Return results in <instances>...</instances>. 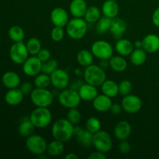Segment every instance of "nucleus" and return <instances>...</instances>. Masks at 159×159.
<instances>
[{
	"instance_id": "0eeeda50",
	"label": "nucleus",
	"mask_w": 159,
	"mask_h": 159,
	"mask_svg": "<svg viewBox=\"0 0 159 159\" xmlns=\"http://www.w3.org/2000/svg\"><path fill=\"white\" fill-rule=\"evenodd\" d=\"M91 52L99 60H110L113 57V48L107 40H96L91 46Z\"/></svg>"
},
{
	"instance_id": "49530a36",
	"label": "nucleus",
	"mask_w": 159,
	"mask_h": 159,
	"mask_svg": "<svg viewBox=\"0 0 159 159\" xmlns=\"http://www.w3.org/2000/svg\"><path fill=\"white\" fill-rule=\"evenodd\" d=\"M123 110L122 106L121 104L118 103H113L111 105V107L110 109V111L112 114L113 115H119Z\"/></svg>"
},
{
	"instance_id": "bb28decb",
	"label": "nucleus",
	"mask_w": 159,
	"mask_h": 159,
	"mask_svg": "<svg viewBox=\"0 0 159 159\" xmlns=\"http://www.w3.org/2000/svg\"><path fill=\"white\" fill-rule=\"evenodd\" d=\"M109 62L111 69L116 72H124L127 68V61L124 56H113L109 60Z\"/></svg>"
},
{
	"instance_id": "4468645a",
	"label": "nucleus",
	"mask_w": 159,
	"mask_h": 159,
	"mask_svg": "<svg viewBox=\"0 0 159 159\" xmlns=\"http://www.w3.org/2000/svg\"><path fill=\"white\" fill-rule=\"evenodd\" d=\"M74 137L76 141L84 148H89L93 146V134L82 127H75Z\"/></svg>"
},
{
	"instance_id": "c03bdc74",
	"label": "nucleus",
	"mask_w": 159,
	"mask_h": 159,
	"mask_svg": "<svg viewBox=\"0 0 159 159\" xmlns=\"http://www.w3.org/2000/svg\"><path fill=\"white\" fill-rule=\"evenodd\" d=\"M20 89L21 90L22 93L24 95H28L30 94L31 92L34 89V88H33L32 83H30L29 82H24L20 84Z\"/></svg>"
},
{
	"instance_id": "39448f33",
	"label": "nucleus",
	"mask_w": 159,
	"mask_h": 159,
	"mask_svg": "<svg viewBox=\"0 0 159 159\" xmlns=\"http://www.w3.org/2000/svg\"><path fill=\"white\" fill-rule=\"evenodd\" d=\"M30 95L31 102L36 107H49L54 102V96L48 89L35 88Z\"/></svg>"
},
{
	"instance_id": "6e6552de",
	"label": "nucleus",
	"mask_w": 159,
	"mask_h": 159,
	"mask_svg": "<svg viewBox=\"0 0 159 159\" xmlns=\"http://www.w3.org/2000/svg\"><path fill=\"white\" fill-rule=\"evenodd\" d=\"M26 147L31 154L37 156L41 154L46 153L48 143L46 139L41 135L33 134L26 138Z\"/></svg>"
},
{
	"instance_id": "e433bc0d",
	"label": "nucleus",
	"mask_w": 159,
	"mask_h": 159,
	"mask_svg": "<svg viewBox=\"0 0 159 159\" xmlns=\"http://www.w3.org/2000/svg\"><path fill=\"white\" fill-rule=\"evenodd\" d=\"M101 127H102V124H101L100 120L96 117L92 116L89 118L85 122V129L93 134L101 130Z\"/></svg>"
},
{
	"instance_id": "6ab92c4d",
	"label": "nucleus",
	"mask_w": 159,
	"mask_h": 159,
	"mask_svg": "<svg viewBox=\"0 0 159 159\" xmlns=\"http://www.w3.org/2000/svg\"><path fill=\"white\" fill-rule=\"evenodd\" d=\"M78 92H79L81 99L86 102L93 101L95 98L99 95L97 87L89 83H84Z\"/></svg>"
},
{
	"instance_id": "423d86ee",
	"label": "nucleus",
	"mask_w": 159,
	"mask_h": 159,
	"mask_svg": "<svg viewBox=\"0 0 159 159\" xmlns=\"http://www.w3.org/2000/svg\"><path fill=\"white\" fill-rule=\"evenodd\" d=\"M81 101L79 92L71 88L63 89L58 96L59 103L67 109L77 108L80 105Z\"/></svg>"
},
{
	"instance_id": "9b49d317",
	"label": "nucleus",
	"mask_w": 159,
	"mask_h": 159,
	"mask_svg": "<svg viewBox=\"0 0 159 159\" xmlns=\"http://www.w3.org/2000/svg\"><path fill=\"white\" fill-rule=\"evenodd\" d=\"M121 106L126 113L134 114L138 113L142 108V100L136 95L128 94L122 99Z\"/></svg>"
},
{
	"instance_id": "f03ea898",
	"label": "nucleus",
	"mask_w": 159,
	"mask_h": 159,
	"mask_svg": "<svg viewBox=\"0 0 159 159\" xmlns=\"http://www.w3.org/2000/svg\"><path fill=\"white\" fill-rule=\"evenodd\" d=\"M83 78L86 83L98 87L105 82L107 79V74L105 70L99 65L92 64L85 67L83 71Z\"/></svg>"
},
{
	"instance_id": "a18cd8bd",
	"label": "nucleus",
	"mask_w": 159,
	"mask_h": 159,
	"mask_svg": "<svg viewBox=\"0 0 159 159\" xmlns=\"http://www.w3.org/2000/svg\"><path fill=\"white\" fill-rule=\"evenodd\" d=\"M107 157L105 153L97 150L90 154L88 157L89 159H107Z\"/></svg>"
},
{
	"instance_id": "c756f323",
	"label": "nucleus",
	"mask_w": 159,
	"mask_h": 159,
	"mask_svg": "<svg viewBox=\"0 0 159 159\" xmlns=\"http://www.w3.org/2000/svg\"><path fill=\"white\" fill-rule=\"evenodd\" d=\"M76 60H77L78 64L80 66L85 67H85L93 64V60H94V56H93L91 51L83 49L81 50V51H79L77 53Z\"/></svg>"
},
{
	"instance_id": "a878e982",
	"label": "nucleus",
	"mask_w": 159,
	"mask_h": 159,
	"mask_svg": "<svg viewBox=\"0 0 159 159\" xmlns=\"http://www.w3.org/2000/svg\"><path fill=\"white\" fill-rule=\"evenodd\" d=\"M100 87L102 94L110 98L116 97L119 94V85L113 80L106 79Z\"/></svg>"
},
{
	"instance_id": "aec40b11",
	"label": "nucleus",
	"mask_w": 159,
	"mask_h": 159,
	"mask_svg": "<svg viewBox=\"0 0 159 159\" xmlns=\"http://www.w3.org/2000/svg\"><path fill=\"white\" fill-rule=\"evenodd\" d=\"M127 30V23L119 17H115L112 20L111 27L110 29V32L113 34V37L116 40L122 38V36Z\"/></svg>"
},
{
	"instance_id": "7ed1b4c3",
	"label": "nucleus",
	"mask_w": 159,
	"mask_h": 159,
	"mask_svg": "<svg viewBox=\"0 0 159 159\" xmlns=\"http://www.w3.org/2000/svg\"><path fill=\"white\" fill-rule=\"evenodd\" d=\"M87 23L84 18L73 17L66 25L67 34L72 40H81L86 35L88 30Z\"/></svg>"
},
{
	"instance_id": "37998d69",
	"label": "nucleus",
	"mask_w": 159,
	"mask_h": 159,
	"mask_svg": "<svg viewBox=\"0 0 159 159\" xmlns=\"http://www.w3.org/2000/svg\"><path fill=\"white\" fill-rule=\"evenodd\" d=\"M37 56L42 62H44L48 61L49 59H51V51H50L49 50L45 49V48H41V50L39 51V53L37 54Z\"/></svg>"
},
{
	"instance_id": "6e6d98bb",
	"label": "nucleus",
	"mask_w": 159,
	"mask_h": 159,
	"mask_svg": "<svg viewBox=\"0 0 159 159\" xmlns=\"http://www.w3.org/2000/svg\"><path fill=\"white\" fill-rule=\"evenodd\" d=\"M111 1H116V0H111Z\"/></svg>"
},
{
	"instance_id": "3c124183",
	"label": "nucleus",
	"mask_w": 159,
	"mask_h": 159,
	"mask_svg": "<svg viewBox=\"0 0 159 159\" xmlns=\"http://www.w3.org/2000/svg\"><path fill=\"white\" fill-rule=\"evenodd\" d=\"M78 158H79L78 155L75 153H72V152L67 154L65 156V159H78Z\"/></svg>"
},
{
	"instance_id": "cd10ccee",
	"label": "nucleus",
	"mask_w": 159,
	"mask_h": 159,
	"mask_svg": "<svg viewBox=\"0 0 159 159\" xmlns=\"http://www.w3.org/2000/svg\"><path fill=\"white\" fill-rule=\"evenodd\" d=\"M148 53L143 48H135L130 55V62L134 66H141L144 65L147 60Z\"/></svg>"
},
{
	"instance_id": "20e7f679",
	"label": "nucleus",
	"mask_w": 159,
	"mask_h": 159,
	"mask_svg": "<svg viewBox=\"0 0 159 159\" xmlns=\"http://www.w3.org/2000/svg\"><path fill=\"white\" fill-rule=\"evenodd\" d=\"M30 119L36 128H45L52 121V113L48 107H36L31 113Z\"/></svg>"
},
{
	"instance_id": "09e8293b",
	"label": "nucleus",
	"mask_w": 159,
	"mask_h": 159,
	"mask_svg": "<svg viewBox=\"0 0 159 159\" xmlns=\"http://www.w3.org/2000/svg\"><path fill=\"white\" fill-rule=\"evenodd\" d=\"M83 84L84 83L81 80H76V81H75L74 82H72V83H71V85L70 86V88L79 91V89H80V87L82 86Z\"/></svg>"
},
{
	"instance_id": "b1692460",
	"label": "nucleus",
	"mask_w": 159,
	"mask_h": 159,
	"mask_svg": "<svg viewBox=\"0 0 159 159\" xmlns=\"http://www.w3.org/2000/svg\"><path fill=\"white\" fill-rule=\"evenodd\" d=\"M24 94L18 88L11 89L5 95V102L9 106H18L23 102Z\"/></svg>"
},
{
	"instance_id": "ddd939ff",
	"label": "nucleus",
	"mask_w": 159,
	"mask_h": 159,
	"mask_svg": "<svg viewBox=\"0 0 159 159\" xmlns=\"http://www.w3.org/2000/svg\"><path fill=\"white\" fill-rule=\"evenodd\" d=\"M51 85L57 89L63 90L70 84V76L65 70L57 68L51 75Z\"/></svg>"
},
{
	"instance_id": "f257e3e1",
	"label": "nucleus",
	"mask_w": 159,
	"mask_h": 159,
	"mask_svg": "<svg viewBox=\"0 0 159 159\" xmlns=\"http://www.w3.org/2000/svg\"><path fill=\"white\" fill-rule=\"evenodd\" d=\"M74 125L68 119H58L53 124L51 134L56 140L66 143L74 137Z\"/></svg>"
},
{
	"instance_id": "5fc2aeb1",
	"label": "nucleus",
	"mask_w": 159,
	"mask_h": 159,
	"mask_svg": "<svg viewBox=\"0 0 159 159\" xmlns=\"http://www.w3.org/2000/svg\"><path fill=\"white\" fill-rule=\"evenodd\" d=\"M75 71H76L75 73V74L76 75H82V71H81L80 69H75Z\"/></svg>"
},
{
	"instance_id": "ea45409f",
	"label": "nucleus",
	"mask_w": 159,
	"mask_h": 159,
	"mask_svg": "<svg viewBox=\"0 0 159 159\" xmlns=\"http://www.w3.org/2000/svg\"><path fill=\"white\" fill-rule=\"evenodd\" d=\"M118 85H119V94H120L121 96H125L127 95L130 94L132 91V88H133L131 82H130L127 79H125V80L121 81L118 84Z\"/></svg>"
},
{
	"instance_id": "a211bd4d",
	"label": "nucleus",
	"mask_w": 159,
	"mask_h": 159,
	"mask_svg": "<svg viewBox=\"0 0 159 159\" xmlns=\"http://www.w3.org/2000/svg\"><path fill=\"white\" fill-rule=\"evenodd\" d=\"M112 104H113L112 98L104 94L98 95L93 101V108L99 113H105V112L110 111Z\"/></svg>"
},
{
	"instance_id": "de8ad7c7",
	"label": "nucleus",
	"mask_w": 159,
	"mask_h": 159,
	"mask_svg": "<svg viewBox=\"0 0 159 159\" xmlns=\"http://www.w3.org/2000/svg\"><path fill=\"white\" fill-rule=\"evenodd\" d=\"M152 21L155 26L159 28V6L154 11L152 16Z\"/></svg>"
},
{
	"instance_id": "1a4fd4ad",
	"label": "nucleus",
	"mask_w": 159,
	"mask_h": 159,
	"mask_svg": "<svg viewBox=\"0 0 159 159\" xmlns=\"http://www.w3.org/2000/svg\"><path fill=\"white\" fill-rule=\"evenodd\" d=\"M93 146L96 150L108 153L113 148V140L108 132L100 130L93 134Z\"/></svg>"
},
{
	"instance_id": "a19ab883",
	"label": "nucleus",
	"mask_w": 159,
	"mask_h": 159,
	"mask_svg": "<svg viewBox=\"0 0 159 159\" xmlns=\"http://www.w3.org/2000/svg\"><path fill=\"white\" fill-rule=\"evenodd\" d=\"M65 37V30L63 27L61 26H54L51 32V40L54 42H60L63 40Z\"/></svg>"
},
{
	"instance_id": "f3484780",
	"label": "nucleus",
	"mask_w": 159,
	"mask_h": 159,
	"mask_svg": "<svg viewBox=\"0 0 159 159\" xmlns=\"http://www.w3.org/2000/svg\"><path fill=\"white\" fill-rule=\"evenodd\" d=\"M142 48L148 54H154L159 50V37L155 34L146 35L142 40Z\"/></svg>"
},
{
	"instance_id": "c85d7f7f",
	"label": "nucleus",
	"mask_w": 159,
	"mask_h": 159,
	"mask_svg": "<svg viewBox=\"0 0 159 159\" xmlns=\"http://www.w3.org/2000/svg\"><path fill=\"white\" fill-rule=\"evenodd\" d=\"M65 150V143L58 140L54 139L48 144L46 153L50 156H59Z\"/></svg>"
},
{
	"instance_id": "7c9ffc66",
	"label": "nucleus",
	"mask_w": 159,
	"mask_h": 159,
	"mask_svg": "<svg viewBox=\"0 0 159 159\" xmlns=\"http://www.w3.org/2000/svg\"><path fill=\"white\" fill-rule=\"evenodd\" d=\"M101 13L102 11L97 6H90L87 9L83 18L88 23H97L98 20L101 18Z\"/></svg>"
},
{
	"instance_id": "2eb2a0df",
	"label": "nucleus",
	"mask_w": 159,
	"mask_h": 159,
	"mask_svg": "<svg viewBox=\"0 0 159 159\" xmlns=\"http://www.w3.org/2000/svg\"><path fill=\"white\" fill-rule=\"evenodd\" d=\"M51 21L54 26L65 27L69 21L68 13L64 8L56 7L52 9L50 15Z\"/></svg>"
},
{
	"instance_id": "72a5a7b5",
	"label": "nucleus",
	"mask_w": 159,
	"mask_h": 159,
	"mask_svg": "<svg viewBox=\"0 0 159 159\" xmlns=\"http://www.w3.org/2000/svg\"><path fill=\"white\" fill-rule=\"evenodd\" d=\"M34 85L36 88L48 89V87L51 85V76L45 73L40 72L34 77Z\"/></svg>"
},
{
	"instance_id": "5701e85b",
	"label": "nucleus",
	"mask_w": 159,
	"mask_h": 159,
	"mask_svg": "<svg viewBox=\"0 0 159 159\" xmlns=\"http://www.w3.org/2000/svg\"><path fill=\"white\" fill-rule=\"evenodd\" d=\"M134 49V45L128 39L120 38L119 40H116L115 50L119 55L124 56V57L130 55Z\"/></svg>"
},
{
	"instance_id": "9d476101",
	"label": "nucleus",
	"mask_w": 159,
	"mask_h": 159,
	"mask_svg": "<svg viewBox=\"0 0 159 159\" xmlns=\"http://www.w3.org/2000/svg\"><path fill=\"white\" fill-rule=\"evenodd\" d=\"M9 57L16 65H23L25 61L29 57V51L26 43L23 42H16L9 48Z\"/></svg>"
},
{
	"instance_id": "2f4dec72",
	"label": "nucleus",
	"mask_w": 159,
	"mask_h": 159,
	"mask_svg": "<svg viewBox=\"0 0 159 159\" xmlns=\"http://www.w3.org/2000/svg\"><path fill=\"white\" fill-rule=\"evenodd\" d=\"M35 126L30 120V119H25L20 123V126H19L18 131L19 134L21 135L22 137L24 138H27V137L30 136L33 134L35 130Z\"/></svg>"
},
{
	"instance_id": "412c9836",
	"label": "nucleus",
	"mask_w": 159,
	"mask_h": 159,
	"mask_svg": "<svg viewBox=\"0 0 159 159\" xmlns=\"http://www.w3.org/2000/svg\"><path fill=\"white\" fill-rule=\"evenodd\" d=\"M2 82L3 85L8 89L18 88L20 85V77L15 71H6L2 77Z\"/></svg>"
},
{
	"instance_id": "603ef678",
	"label": "nucleus",
	"mask_w": 159,
	"mask_h": 159,
	"mask_svg": "<svg viewBox=\"0 0 159 159\" xmlns=\"http://www.w3.org/2000/svg\"><path fill=\"white\" fill-rule=\"evenodd\" d=\"M134 45L135 48H142V40H137Z\"/></svg>"
},
{
	"instance_id": "864d4df0",
	"label": "nucleus",
	"mask_w": 159,
	"mask_h": 159,
	"mask_svg": "<svg viewBox=\"0 0 159 159\" xmlns=\"http://www.w3.org/2000/svg\"><path fill=\"white\" fill-rule=\"evenodd\" d=\"M37 157H38L39 159H47L48 158V156H46V155H45V153L41 154V155H37Z\"/></svg>"
},
{
	"instance_id": "4be33fe9",
	"label": "nucleus",
	"mask_w": 159,
	"mask_h": 159,
	"mask_svg": "<svg viewBox=\"0 0 159 159\" xmlns=\"http://www.w3.org/2000/svg\"><path fill=\"white\" fill-rule=\"evenodd\" d=\"M88 6L85 0H72L69 5V11L73 17L83 18Z\"/></svg>"
},
{
	"instance_id": "f704fd0d",
	"label": "nucleus",
	"mask_w": 159,
	"mask_h": 159,
	"mask_svg": "<svg viewBox=\"0 0 159 159\" xmlns=\"http://www.w3.org/2000/svg\"><path fill=\"white\" fill-rule=\"evenodd\" d=\"M112 20L113 19L109 18V17L101 16V18L98 20L96 25V30L98 34H104V33L110 31V27L112 24Z\"/></svg>"
},
{
	"instance_id": "c9c22d12",
	"label": "nucleus",
	"mask_w": 159,
	"mask_h": 159,
	"mask_svg": "<svg viewBox=\"0 0 159 159\" xmlns=\"http://www.w3.org/2000/svg\"><path fill=\"white\" fill-rule=\"evenodd\" d=\"M29 54L30 55H37L39 51L41 50V43L37 37H31L27 40L26 43Z\"/></svg>"
},
{
	"instance_id": "79ce46f5",
	"label": "nucleus",
	"mask_w": 159,
	"mask_h": 159,
	"mask_svg": "<svg viewBox=\"0 0 159 159\" xmlns=\"http://www.w3.org/2000/svg\"><path fill=\"white\" fill-rule=\"evenodd\" d=\"M130 150H131V145L127 140L120 141L119 144V151L120 153L127 155L130 152Z\"/></svg>"
},
{
	"instance_id": "8fccbe9b",
	"label": "nucleus",
	"mask_w": 159,
	"mask_h": 159,
	"mask_svg": "<svg viewBox=\"0 0 159 159\" xmlns=\"http://www.w3.org/2000/svg\"><path fill=\"white\" fill-rule=\"evenodd\" d=\"M99 65L105 70L110 67V62H109V60H100V63Z\"/></svg>"
},
{
	"instance_id": "4c0bfd02",
	"label": "nucleus",
	"mask_w": 159,
	"mask_h": 159,
	"mask_svg": "<svg viewBox=\"0 0 159 159\" xmlns=\"http://www.w3.org/2000/svg\"><path fill=\"white\" fill-rule=\"evenodd\" d=\"M57 68H58V62H57V61L55 60V59L51 58L48 61H47L43 62L41 72L51 75Z\"/></svg>"
},
{
	"instance_id": "f8f14e48",
	"label": "nucleus",
	"mask_w": 159,
	"mask_h": 159,
	"mask_svg": "<svg viewBox=\"0 0 159 159\" xmlns=\"http://www.w3.org/2000/svg\"><path fill=\"white\" fill-rule=\"evenodd\" d=\"M42 64L37 55H31L23 64V72L30 77H35L42 71Z\"/></svg>"
},
{
	"instance_id": "58836bf2",
	"label": "nucleus",
	"mask_w": 159,
	"mask_h": 159,
	"mask_svg": "<svg viewBox=\"0 0 159 159\" xmlns=\"http://www.w3.org/2000/svg\"><path fill=\"white\" fill-rule=\"evenodd\" d=\"M66 118L73 125H76L82 120V114L77 108L68 109V111L67 112Z\"/></svg>"
},
{
	"instance_id": "473e14b6",
	"label": "nucleus",
	"mask_w": 159,
	"mask_h": 159,
	"mask_svg": "<svg viewBox=\"0 0 159 159\" xmlns=\"http://www.w3.org/2000/svg\"><path fill=\"white\" fill-rule=\"evenodd\" d=\"M8 35L10 40L13 41V43L16 42H23L25 38V32L23 28L20 26H11L8 31Z\"/></svg>"
},
{
	"instance_id": "dca6fc26",
	"label": "nucleus",
	"mask_w": 159,
	"mask_h": 159,
	"mask_svg": "<svg viewBox=\"0 0 159 159\" xmlns=\"http://www.w3.org/2000/svg\"><path fill=\"white\" fill-rule=\"evenodd\" d=\"M132 132V127L127 120H120L116 124L113 130L115 138L119 141L127 140Z\"/></svg>"
},
{
	"instance_id": "393cba45",
	"label": "nucleus",
	"mask_w": 159,
	"mask_h": 159,
	"mask_svg": "<svg viewBox=\"0 0 159 159\" xmlns=\"http://www.w3.org/2000/svg\"><path fill=\"white\" fill-rule=\"evenodd\" d=\"M101 11H102V13L103 14V16L109 17V18L113 19L117 16L118 14H119V5L116 1L107 0L102 3Z\"/></svg>"
}]
</instances>
